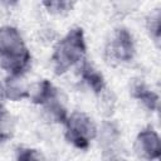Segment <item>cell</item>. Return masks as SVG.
I'll return each mask as SVG.
<instances>
[{"label":"cell","instance_id":"52a82bcc","mask_svg":"<svg viewBox=\"0 0 161 161\" xmlns=\"http://www.w3.org/2000/svg\"><path fill=\"white\" fill-rule=\"evenodd\" d=\"M60 97L59 89L48 79H43L33 86L31 89H29V98L33 103L44 106L49 103L50 101Z\"/></svg>","mask_w":161,"mask_h":161},{"label":"cell","instance_id":"30bf717a","mask_svg":"<svg viewBox=\"0 0 161 161\" xmlns=\"http://www.w3.org/2000/svg\"><path fill=\"white\" fill-rule=\"evenodd\" d=\"M20 78L21 77H11L9 75V78L6 79V84L4 87V96L11 101H20L24 98H29V89L25 88L21 83H20Z\"/></svg>","mask_w":161,"mask_h":161},{"label":"cell","instance_id":"9c48e42d","mask_svg":"<svg viewBox=\"0 0 161 161\" xmlns=\"http://www.w3.org/2000/svg\"><path fill=\"white\" fill-rule=\"evenodd\" d=\"M97 137H99V145L103 148V152H108L109 157H113V152L117 151V147L119 145L121 132L116 123L108 121L102 125V128L99 131V135L97 133Z\"/></svg>","mask_w":161,"mask_h":161},{"label":"cell","instance_id":"7a4b0ae2","mask_svg":"<svg viewBox=\"0 0 161 161\" xmlns=\"http://www.w3.org/2000/svg\"><path fill=\"white\" fill-rule=\"evenodd\" d=\"M87 44L84 31L80 26H73L55 44L52 54V67L55 74L60 75L70 68L77 67L86 59Z\"/></svg>","mask_w":161,"mask_h":161},{"label":"cell","instance_id":"5b68a950","mask_svg":"<svg viewBox=\"0 0 161 161\" xmlns=\"http://www.w3.org/2000/svg\"><path fill=\"white\" fill-rule=\"evenodd\" d=\"M135 152L138 157L145 160H156L161 156V141L158 133L153 130V127L147 126L142 128L133 143Z\"/></svg>","mask_w":161,"mask_h":161},{"label":"cell","instance_id":"5bb4252c","mask_svg":"<svg viewBox=\"0 0 161 161\" xmlns=\"http://www.w3.org/2000/svg\"><path fill=\"white\" fill-rule=\"evenodd\" d=\"M1 89H0V118H3V117H5V116H8L9 113L6 112V109H5V107H4V104H3V101H1Z\"/></svg>","mask_w":161,"mask_h":161},{"label":"cell","instance_id":"8fae6325","mask_svg":"<svg viewBox=\"0 0 161 161\" xmlns=\"http://www.w3.org/2000/svg\"><path fill=\"white\" fill-rule=\"evenodd\" d=\"M146 28L150 36L153 39L155 43H160V34H161V16L158 9L153 10L146 19Z\"/></svg>","mask_w":161,"mask_h":161},{"label":"cell","instance_id":"4fadbf2b","mask_svg":"<svg viewBox=\"0 0 161 161\" xmlns=\"http://www.w3.org/2000/svg\"><path fill=\"white\" fill-rule=\"evenodd\" d=\"M43 6L50 14H62L68 8V0H42Z\"/></svg>","mask_w":161,"mask_h":161},{"label":"cell","instance_id":"7c38bea8","mask_svg":"<svg viewBox=\"0 0 161 161\" xmlns=\"http://www.w3.org/2000/svg\"><path fill=\"white\" fill-rule=\"evenodd\" d=\"M15 158L16 160H43L44 156L42 155L40 151L30 147H18L15 150Z\"/></svg>","mask_w":161,"mask_h":161},{"label":"cell","instance_id":"3957f363","mask_svg":"<svg viewBox=\"0 0 161 161\" xmlns=\"http://www.w3.org/2000/svg\"><path fill=\"white\" fill-rule=\"evenodd\" d=\"M63 125L65 126V140L78 150H87L98 133L93 118L82 111L68 114Z\"/></svg>","mask_w":161,"mask_h":161},{"label":"cell","instance_id":"8992f818","mask_svg":"<svg viewBox=\"0 0 161 161\" xmlns=\"http://www.w3.org/2000/svg\"><path fill=\"white\" fill-rule=\"evenodd\" d=\"M77 67L80 79L88 86V88L92 89L93 93L102 94L103 91H106V80L103 74L96 69L87 59H83Z\"/></svg>","mask_w":161,"mask_h":161},{"label":"cell","instance_id":"277c9868","mask_svg":"<svg viewBox=\"0 0 161 161\" xmlns=\"http://www.w3.org/2000/svg\"><path fill=\"white\" fill-rule=\"evenodd\" d=\"M104 55L111 64H127L136 55V45L132 34L126 28H117L107 42Z\"/></svg>","mask_w":161,"mask_h":161},{"label":"cell","instance_id":"6da1fadb","mask_svg":"<svg viewBox=\"0 0 161 161\" xmlns=\"http://www.w3.org/2000/svg\"><path fill=\"white\" fill-rule=\"evenodd\" d=\"M31 63V54L14 26H0V65L11 77H23Z\"/></svg>","mask_w":161,"mask_h":161},{"label":"cell","instance_id":"ba28073f","mask_svg":"<svg viewBox=\"0 0 161 161\" xmlns=\"http://www.w3.org/2000/svg\"><path fill=\"white\" fill-rule=\"evenodd\" d=\"M131 94L135 99H137L146 109L155 112L158 108V94L153 92L145 82L135 80L131 86Z\"/></svg>","mask_w":161,"mask_h":161}]
</instances>
